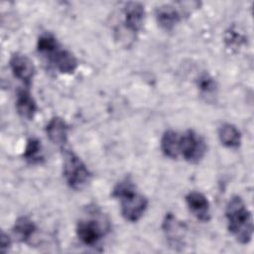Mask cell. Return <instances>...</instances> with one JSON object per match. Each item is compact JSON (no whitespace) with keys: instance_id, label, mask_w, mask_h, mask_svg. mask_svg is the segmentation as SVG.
<instances>
[{"instance_id":"6da1fadb","label":"cell","mask_w":254,"mask_h":254,"mask_svg":"<svg viewBox=\"0 0 254 254\" xmlns=\"http://www.w3.org/2000/svg\"><path fill=\"white\" fill-rule=\"evenodd\" d=\"M225 216L227 228L234 238L241 244H248L253 236V217L244 200L233 195L226 204Z\"/></svg>"},{"instance_id":"7a4b0ae2","label":"cell","mask_w":254,"mask_h":254,"mask_svg":"<svg viewBox=\"0 0 254 254\" xmlns=\"http://www.w3.org/2000/svg\"><path fill=\"white\" fill-rule=\"evenodd\" d=\"M112 196L120 199L122 216L130 222L138 221L148 207V199L136 191V187L129 177L117 183Z\"/></svg>"},{"instance_id":"3957f363","label":"cell","mask_w":254,"mask_h":254,"mask_svg":"<svg viewBox=\"0 0 254 254\" xmlns=\"http://www.w3.org/2000/svg\"><path fill=\"white\" fill-rule=\"evenodd\" d=\"M63 173L69 188L79 190L83 189L91 179V173L82 160L72 151L65 150L64 154Z\"/></svg>"},{"instance_id":"277c9868","label":"cell","mask_w":254,"mask_h":254,"mask_svg":"<svg viewBox=\"0 0 254 254\" xmlns=\"http://www.w3.org/2000/svg\"><path fill=\"white\" fill-rule=\"evenodd\" d=\"M206 146L203 139L193 130H187L180 136V154L190 163H197L204 156Z\"/></svg>"},{"instance_id":"5b68a950","label":"cell","mask_w":254,"mask_h":254,"mask_svg":"<svg viewBox=\"0 0 254 254\" xmlns=\"http://www.w3.org/2000/svg\"><path fill=\"white\" fill-rule=\"evenodd\" d=\"M163 231L165 233L168 244L173 249H182L186 245V235L187 226L186 224L179 220L173 213H166L162 224Z\"/></svg>"},{"instance_id":"8992f818","label":"cell","mask_w":254,"mask_h":254,"mask_svg":"<svg viewBox=\"0 0 254 254\" xmlns=\"http://www.w3.org/2000/svg\"><path fill=\"white\" fill-rule=\"evenodd\" d=\"M9 65L15 77L20 79L27 86L31 84L36 73V67L26 55L20 53L13 54L10 58Z\"/></svg>"},{"instance_id":"52a82bcc","label":"cell","mask_w":254,"mask_h":254,"mask_svg":"<svg viewBox=\"0 0 254 254\" xmlns=\"http://www.w3.org/2000/svg\"><path fill=\"white\" fill-rule=\"evenodd\" d=\"M76 235L85 245H95L104 235V228L94 219L79 220L76 225Z\"/></svg>"},{"instance_id":"ba28073f","label":"cell","mask_w":254,"mask_h":254,"mask_svg":"<svg viewBox=\"0 0 254 254\" xmlns=\"http://www.w3.org/2000/svg\"><path fill=\"white\" fill-rule=\"evenodd\" d=\"M47 58L61 73L70 74L77 68L78 64L74 55L65 49H62L61 46L48 55Z\"/></svg>"},{"instance_id":"9c48e42d","label":"cell","mask_w":254,"mask_h":254,"mask_svg":"<svg viewBox=\"0 0 254 254\" xmlns=\"http://www.w3.org/2000/svg\"><path fill=\"white\" fill-rule=\"evenodd\" d=\"M124 24L126 29L132 33H138L144 24L145 8L140 2H128L123 9Z\"/></svg>"},{"instance_id":"30bf717a","label":"cell","mask_w":254,"mask_h":254,"mask_svg":"<svg viewBox=\"0 0 254 254\" xmlns=\"http://www.w3.org/2000/svg\"><path fill=\"white\" fill-rule=\"evenodd\" d=\"M186 202L190 212L200 221L210 220V207L207 197L199 191H190L186 195Z\"/></svg>"},{"instance_id":"8fae6325","label":"cell","mask_w":254,"mask_h":254,"mask_svg":"<svg viewBox=\"0 0 254 254\" xmlns=\"http://www.w3.org/2000/svg\"><path fill=\"white\" fill-rule=\"evenodd\" d=\"M16 109L19 115L25 119L32 120L35 117L38 111V106L29 90L22 88L17 91Z\"/></svg>"},{"instance_id":"7c38bea8","label":"cell","mask_w":254,"mask_h":254,"mask_svg":"<svg viewBox=\"0 0 254 254\" xmlns=\"http://www.w3.org/2000/svg\"><path fill=\"white\" fill-rule=\"evenodd\" d=\"M68 126L61 117H53L46 126V133L50 141L58 146H64L67 141Z\"/></svg>"},{"instance_id":"4fadbf2b","label":"cell","mask_w":254,"mask_h":254,"mask_svg":"<svg viewBox=\"0 0 254 254\" xmlns=\"http://www.w3.org/2000/svg\"><path fill=\"white\" fill-rule=\"evenodd\" d=\"M155 16L160 27L166 31H172L181 21V14L172 5H161L157 7Z\"/></svg>"},{"instance_id":"5bb4252c","label":"cell","mask_w":254,"mask_h":254,"mask_svg":"<svg viewBox=\"0 0 254 254\" xmlns=\"http://www.w3.org/2000/svg\"><path fill=\"white\" fill-rule=\"evenodd\" d=\"M161 150L163 154L171 159L180 155V136L174 130H167L161 139Z\"/></svg>"},{"instance_id":"9a60e30c","label":"cell","mask_w":254,"mask_h":254,"mask_svg":"<svg viewBox=\"0 0 254 254\" xmlns=\"http://www.w3.org/2000/svg\"><path fill=\"white\" fill-rule=\"evenodd\" d=\"M218 137L221 144L227 148H238L241 144V134L239 130L230 123H224L219 127Z\"/></svg>"},{"instance_id":"2e32d148","label":"cell","mask_w":254,"mask_h":254,"mask_svg":"<svg viewBox=\"0 0 254 254\" xmlns=\"http://www.w3.org/2000/svg\"><path fill=\"white\" fill-rule=\"evenodd\" d=\"M35 222L28 216H20L14 223L13 232L21 242H28L36 232Z\"/></svg>"},{"instance_id":"e0dca14e","label":"cell","mask_w":254,"mask_h":254,"mask_svg":"<svg viewBox=\"0 0 254 254\" xmlns=\"http://www.w3.org/2000/svg\"><path fill=\"white\" fill-rule=\"evenodd\" d=\"M24 159L30 164H40L44 161L41 141L37 138H29L23 154Z\"/></svg>"},{"instance_id":"ac0fdd59","label":"cell","mask_w":254,"mask_h":254,"mask_svg":"<svg viewBox=\"0 0 254 254\" xmlns=\"http://www.w3.org/2000/svg\"><path fill=\"white\" fill-rule=\"evenodd\" d=\"M58 47H60V44L56 37L50 33L42 34L37 41V50L39 53H41L44 56H48L51 53H53Z\"/></svg>"},{"instance_id":"d6986e66","label":"cell","mask_w":254,"mask_h":254,"mask_svg":"<svg viewBox=\"0 0 254 254\" xmlns=\"http://www.w3.org/2000/svg\"><path fill=\"white\" fill-rule=\"evenodd\" d=\"M197 86L202 92L210 93L215 90L216 82L208 73L204 72L199 75L197 79Z\"/></svg>"},{"instance_id":"ffe728a7","label":"cell","mask_w":254,"mask_h":254,"mask_svg":"<svg viewBox=\"0 0 254 254\" xmlns=\"http://www.w3.org/2000/svg\"><path fill=\"white\" fill-rule=\"evenodd\" d=\"M11 246V239L9 235H7L5 232H2L1 234V251L6 252Z\"/></svg>"}]
</instances>
